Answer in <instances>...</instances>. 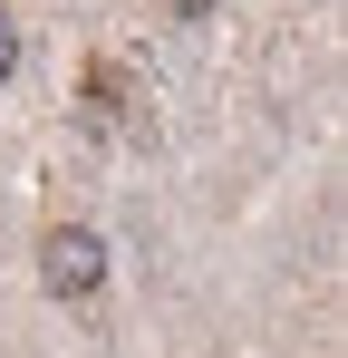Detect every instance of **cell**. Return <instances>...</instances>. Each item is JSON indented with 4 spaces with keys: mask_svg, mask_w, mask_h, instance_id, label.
<instances>
[{
    "mask_svg": "<svg viewBox=\"0 0 348 358\" xmlns=\"http://www.w3.org/2000/svg\"><path fill=\"white\" fill-rule=\"evenodd\" d=\"M39 281L58 300H97L107 291V233L97 223H49L39 233Z\"/></svg>",
    "mask_w": 348,
    "mask_h": 358,
    "instance_id": "6da1fadb",
    "label": "cell"
},
{
    "mask_svg": "<svg viewBox=\"0 0 348 358\" xmlns=\"http://www.w3.org/2000/svg\"><path fill=\"white\" fill-rule=\"evenodd\" d=\"M87 117L107 126V136L126 126V68H116V59H97V68H87Z\"/></svg>",
    "mask_w": 348,
    "mask_h": 358,
    "instance_id": "7a4b0ae2",
    "label": "cell"
},
{
    "mask_svg": "<svg viewBox=\"0 0 348 358\" xmlns=\"http://www.w3.org/2000/svg\"><path fill=\"white\" fill-rule=\"evenodd\" d=\"M10 68H20V29L0 20V78H10Z\"/></svg>",
    "mask_w": 348,
    "mask_h": 358,
    "instance_id": "3957f363",
    "label": "cell"
},
{
    "mask_svg": "<svg viewBox=\"0 0 348 358\" xmlns=\"http://www.w3.org/2000/svg\"><path fill=\"white\" fill-rule=\"evenodd\" d=\"M165 10H174V20H203V10H213V0H165Z\"/></svg>",
    "mask_w": 348,
    "mask_h": 358,
    "instance_id": "277c9868",
    "label": "cell"
}]
</instances>
